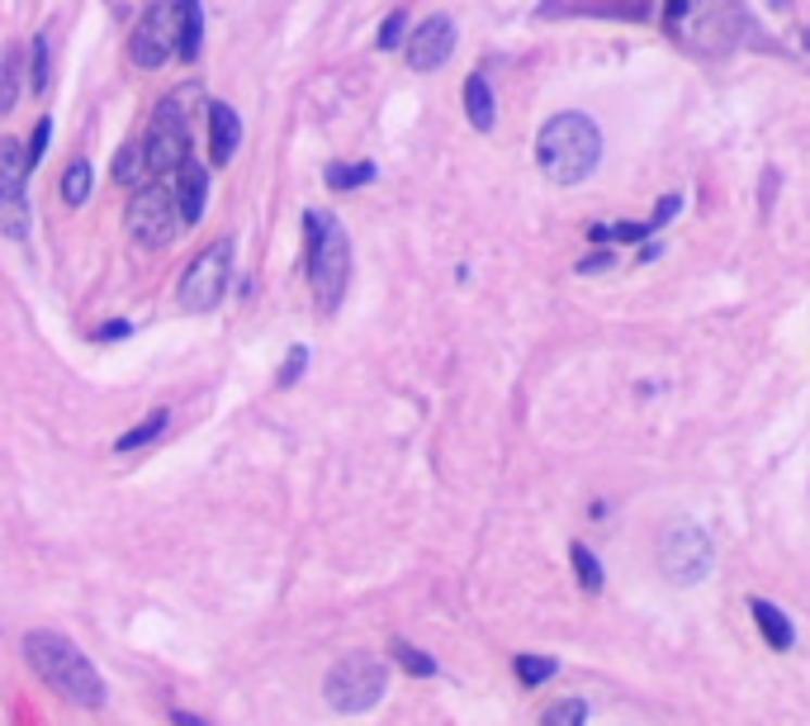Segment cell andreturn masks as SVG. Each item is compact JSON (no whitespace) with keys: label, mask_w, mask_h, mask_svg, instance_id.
<instances>
[{"label":"cell","mask_w":810,"mask_h":726,"mask_svg":"<svg viewBox=\"0 0 810 726\" xmlns=\"http://www.w3.org/2000/svg\"><path fill=\"white\" fill-rule=\"evenodd\" d=\"M535 162H541V172L555 186H579L603 162V128L579 110L555 114V120H545L541 138H535Z\"/></svg>","instance_id":"6da1fadb"},{"label":"cell","mask_w":810,"mask_h":726,"mask_svg":"<svg viewBox=\"0 0 810 726\" xmlns=\"http://www.w3.org/2000/svg\"><path fill=\"white\" fill-rule=\"evenodd\" d=\"M24 655H29L38 679H43L48 689H58L62 698H72V703H81V708L104 703V679L67 637H58V631H29V637H24Z\"/></svg>","instance_id":"7a4b0ae2"},{"label":"cell","mask_w":810,"mask_h":726,"mask_svg":"<svg viewBox=\"0 0 810 726\" xmlns=\"http://www.w3.org/2000/svg\"><path fill=\"white\" fill-rule=\"evenodd\" d=\"M663 24L678 43L697 48V53H725L744 34V5L739 0H669Z\"/></svg>","instance_id":"3957f363"},{"label":"cell","mask_w":810,"mask_h":726,"mask_svg":"<svg viewBox=\"0 0 810 726\" xmlns=\"http://www.w3.org/2000/svg\"><path fill=\"white\" fill-rule=\"evenodd\" d=\"M308 228V280H313V300L322 314H332L346 295V276H351V238L346 228L328 214H304Z\"/></svg>","instance_id":"277c9868"},{"label":"cell","mask_w":810,"mask_h":726,"mask_svg":"<svg viewBox=\"0 0 810 726\" xmlns=\"http://www.w3.org/2000/svg\"><path fill=\"white\" fill-rule=\"evenodd\" d=\"M384 689H389V669H384V660H375V655L337 660L328 669V684H322V693H328V703L337 712H370L384 698Z\"/></svg>","instance_id":"5b68a950"},{"label":"cell","mask_w":810,"mask_h":726,"mask_svg":"<svg viewBox=\"0 0 810 726\" xmlns=\"http://www.w3.org/2000/svg\"><path fill=\"white\" fill-rule=\"evenodd\" d=\"M190 158V114L180 96H166L156 105L148 138H142V162H148V176H172L180 162Z\"/></svg>","instance_id":"8992f818"},{"label":"cell","mask_w":810,"mask_h":726,"mask_svg":"<svg viewBox=\"0 0 810 726\" xmlns=\"http://www.w3.org/2000/svg\"><path fill=\"white\" fill-rule=\"evenodd\" d=\"M228 276H232V242L218 238L194 256L180 276V309L190 314H214L224 304V290H228Z\"/></svg>","instance_id":"52a82bcc"},{"label":"cell","mask_w":810,"mask_h":726,"mask_svg":"<svg viewBox=\"0 0 810 726\" xmlns=\"http://www.w3.org/2000/svg\"><path fill=\"white\" fill-rule=\"evenodd\" d=\"M176 224H180L176 190L162 176H152L148 186L134 190V200H128V233H134L142 248H166L176 238Z\"/></svg>","instance_id":"ba28073f"},{"label":"cell","mask_w":810,"mask_h":726,"mask_svg":"<svg viewBox=\"0 0 810 726\" xmlns=\"http://www.w3.org/2000/svg\"><path fill=\"white\" fill-rule=\"evenodd\" d=\"M659 565L673 585H697V579L711 575V537L697 523H673L663 531Z\"/></svg>","instance_id":"9c48e42d"},{"label":"cell","mask_w":810,"mask_h":726,"mask_svg":"<svg viewBox=\"0 0 810 726\" xmlns=\"http://www.w3.org/2000/svg\"><path fill=\"white\" fill-rule=\"evenodd\" d=\"M172 48H176V10L172 5H152L148 15L138 20V29L134 38H128V53H134L138 67H162L166 58H172Z\"/></svg>","instance_id":"30bf717a"},{"label":"cell","mask_w":810,"mask_h":726,"mask_svg":"<svg viewBox=\"0 0 810 726\" xmlns=\"http://www.w3.org/2000/svg\"><path fill=\"white\" fill-rule=\"evenodd\" d=\"M451 53H455V20L451 15H431L427 24H417V34L408 38L413 72H436Z\"/></svg>","instance_id":"8fae6325"},{"label":"cell","mask_w":810,"mask_h":726,"mask_svg":"<svg viewBox=\"0 0 810 726\" xmlns=\"http://www.w3.org/2000/svg\"><path fill=\"white\" fill-rule=\"evenodd\" d=\"M204 196H208V172L194 162V152L186 162L176 166V210H180V224H200L204 218Z\"/></svg>","instance_id":"7c38bea8"},{"label":"cell","mask_w":810,"mask_h":726,"mask_svg":"<svg viewBox=\"0 0 810 726\" xmlns=\"http://www.w3.org/2000/svg\"><path fill=\"white\" fill-rule=\"evenodd\" d=\"M208 134H214V148H208V158H214V166H228L232 152H238V142H242V120H238V110L224 105V100H214V105H208Z\"/></svg>","instance_id":"4fadbf2b"},{"label":"cell","mask_w":810,"mask_h":726,"mask_svg":"<svg viewBox=\"0 0 810 726\" xmlns=\"http://www.w3.org/2000/svg\"><path fill=\"white\" fill-rule=\"evenodd\" d=\"M176 48H180V58H200V48H204L200 0H176Z\"/></svg>","instance_id":"5bb4252c"},{"label":"cell","mask_w":810,"mask_h":726,"mask_svg":"<svg viewBox=\"0 0 810 726\" xmlns=\"http://www.w3.org/2000/svg\"><path fill=\"white\" fill-rule=\"evenodd\" d=\"M749 613H754V622H759V631L768 637V646H777V651H792L796 631H792V617L782 613V608H773L768 599H754Z\"/></svg>","instance_id":"9a60e30c"},{"label":"cell","mask_w":810,"mask_h":726,"mask_svg":"<svg viewBox=\"0 0 810 726\" xmlns=\"http://www.w3.org/2000/svg\"><path fill=\"white\" fill-rule=\"evenodd\" d=\"M24 176H29V152L15 138H0V196H24Z\"/></svg>","instance_id":"2e32d148"},{"label":"cell","mask_w":810,"mask_h":726,"mask_svg":"<svg viewBox=\"0 0 810 726\" xmlns=\"http://www.w3.org/2000/svg\"><path fill=\"white\" fill-rule=\"evenodd\" d=\"M465 114H469V124L479 128V134H489L493 120H498V105H493V90L483 76H469L465 82Z\"/></svg>","instance_id":"e0dca14e"},{"label":"cell","mask_w":810,"mask_h":726,"mask_svg":"<svg viewBox=\"0 0 810 726\" xmlns=\"http://www.w3.org/2000/svg\"><path fill=\"white\" fill-rule=\"evenodd\" d=\"M0 233L10 242H29V200L24 196H0Z\"/></svg>","instance_id":"ac0fdd59"},{"label":"cell","mask_w":810,"mask_h":726,"mask_svg":"<svg viewBox=\"0 0 810 726\" xmlns=\"http://www.w3.org/2000/svg\"><path fill=\"white\" fill-rule=\"evenodd\" d=\"M20 100V48L5 43L0 48V114H10Z\"/></svg>","instance_id":"d6986e66"},{"label":"cell","mask_w":810,"mask_h":726,"mask_svg":"<svg viewBox=\"0 0 810 726\" xmlns=\"http://www.w3.org/2000/svg\"><path fill=\"white\" fill-rule=\"evenodd\" d=\"M569 561H573V569H579V585H583L587 593H597V589L607 585V575H603V561H597V555L587 551L583 541H573V547H569Z\"/></svg>","instance_id":"ffe728a7"},{"label":"cell","mask_w":810,"mask_h":726,"mask_svg":"<svg viewBox=\"0 0 810 726\" xmlns=\"http://www.w3.org/2000/svg\"><path fill=\"white\" fill-rule=\"evenodd\" d=\"M375 180V162H346V166H328V186L332 190H356Z\"/></svg>","instance_id":"44dd1931"},{"label":"cell","mask_w":810,"mask_h":726,"mask_svg":"<svg viewBox=\"0 0 810 726\" xmlns=\"http://www.w3.org/2000/svg\"><path fill=\"white\" fill-rule=\"evenodd\" d=\"M512 669H517V679L527 684V689H535V684H545V679H555V660L550 655H517L512 660Z\"/></svg>","instance_id":"7402d4cb"},{"label":"cell","mask_w":810,"mask_h":726,"mask_svg":"<svg viewBox=\"0 0 810 726\" xmlns=\"http://www.w3.org/2000/svg\"><path fill=\"white\" fill-rule=\"evenodd\" d=\"M90 186H96L90 166H86V162H72L67 176H62V200H67V204H86V200H90Z\"/></svg>","instance_id":"603a6c76"},{"label":"cell","mask_w":810,"mask_h":726,"mask_svg":"<svg viewBox=\"0 0 810 726\" xmlns=\"http://www.w3.org/2000/svg\"><path fill=\"white\" fill-rule=\"evenodd\" d=\"M587 722V703L583 698H559V703L545 708L541 726H583Z\"/></svg>","instance_id":"cb8c5ba5"},{"label":"cell","mask_w":810,"mask_h":726,"mask_svg":"<svg viewBox=\"0 0 810 726\" xmlns=\"http://www.w3.org/2000/svg\"><path fill=\"white\" fill-rule=\"evenodd\" d=\"M142 172H148V162H142V142H128L119 158H114V180H124V186H138Z\"/></svg>","instance_id":"d4e9b609"},{"label":"cell","mask_w":810,"mask_h":726,"mask_svg":"<svg viewBox=\"0 0 810 726\" xmlns=\"http://www.w3.org/2000/svg\"><path fill=\"white\" fill-rule=\"evenodd\" d=\"M162 427H166V409H156L152 418H142V423H138L128 437H119V442H114V451H138L142 442H152V437L162 433Z\"/></svg>","instance_id":"484cf974"},{"label":"cell","mask_w":810,"mask_h":726,"mask_svg":"<svg viewBox=\"0 0 810 726\" xmlns=\"http://www.w3.org/2000/svg\"><path fill=\"white\" fill-rule=\"evenodd\" d=\"M394 655H398V665L408 674H436V660H431L427 651H413L408 641H394Z\"/></svg>","instance_id":"4316f807"},{"label":"cell","mask_w":810,"mask_h":726,"mask_svg":"<svg viewBox=\"0 0 810 726\" xmlns=\"http://www.w3.org/2000/svg\"><path fill=\"white\" fill-rule=\"evenodd\" d=\"M29 53H34V58H29V82H34V90H43L48 76H52V67H48V38H43V34L34 38Z\"/></svg>","instance_id":"83f0119b"},{"label":"cell","mask_w":810,"mask_h":726,"mask_svg":"<svg viewBox=\"0 0 810 726\" xmlns=\"http://www.w3.org/2000/svg\"><path fill=\"white\" fill-rule=\"evenodd\" d=\"M403 34H408V15H403V10H394V15L384 20V29H380V48H398Z\"/></svg>","instance_id":"f1b7e54d"},{"label":"cell","mask_w":810,"mask_h":726,"mask_svg":"<svg viewBox=\"0 0 810 726\" xmlns=\"http://www.w3.org/2000/svg\"><path fill=\"white\" fill-rule=\"evenodd\" d=\"M304 371H308V352H304V347H294L290 361H284V371H280V385H294Z\"/></svg>","instance_id":"f546056e"},{"label":"cell","mask_w":810,"mask_h":726,"mask_svg":"<svg viewBox=\"0 0 810 726\" xmlns=\"http://www.w3.org/2000/svg\"><path fill=\"white\" fill-rule=\"evenodd\" d=\"M48 128H52V124L43 120V124H38V128H34L29 148H24V152H29V166H38V162H43V152H48Z\"/></svg>","instance_id":"4dcf8cb0"},{"label":"cell","mask_w":810,"mask_h":726,"mask_svg":"<svg viewBox=\"0 0 810 726\" xmlns=\"http://www.w3.org/2000/svg\"><path fill=\"white\" fill-rule=\"evenodd\" d=\"M678 210H683V200H678V196H669V200H659V210H655V218H649V224H655V228H663V224H669V218H673Z\"/></svg>","instance_id":"1f68e13d"},{"label":"cell","mask_w":810,"mask_h":726,"mask_svg":"<svg viewBox=\"0 0 810 726\" xmlns=\"http://www.w3.org/2000/svg\"><path fill=\"white\" fill-rule=\"evenodd\" d=\"M110 337H128V323H104L96 333V342H110Z\"/></svg>","instance_id":"d6a6232c"},{"label":"cell","mask_w":810,"mask_h":726,"mask_svg":"<svg viewBox=\"0 0 810 726\" xmlns=\"http://www.w3.org/2000/svg\"><path fill=\"white\" fill-rule=\"evenodd\" d=\"M611 266V256L603 252V256H583V262H579V271H583V276H587V271H607Z\"/></svg>","instance_id":"836d02e7"},{"label":"cell","mask_w":810,"mask_h":726,"mask_svg":"<svg viewBox=\"0 0 810 726\" xmlns=\"http://www.w3.org/2000/svg\"><path fill=\"white\" fill-rule=\"evenodd\" d=\"M172 722H176V726H208L204 717H190V712H176V717H172Z\"/></svg>","instance_id":"e575fe53"},{"label":"cell","mask_w":810,"mask_h":726,"mask_svg":"<svg viewBox=\"0 0 810 726\" xmlns=\"http://www.w3.org/2000/svg\"><path fill=\"white\" fill-rule=\"evenodd\" d=\"M801 43H806V48H810V29H806V34H801Z\"/></svg>","instance_id":"d590c367"}]
</instances>
